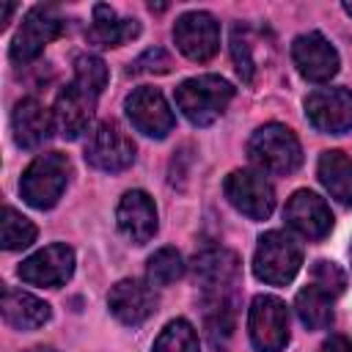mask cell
I'll use <instances>...</instances> for the list:
<instances>
[{
	"mask_svg": "<svg viewBox=\"0 0 352 352\" xmlns=\"http://www.w3.org/2000/svg\"><path fill=\"white\" fill-rule=\"evenodd\" d=\"M234 99V85L217 74L190 77L176 88V107L195 126L214 124Z\"/></svg>",
	"mask_w": 352,
	"mask_h": 352,
	"instance_id": "6da1fadb",
	"label": "cell"
},
{
	"mask_svg": "<svg viewBox=\"0 0 352 352\" xmlns=\"http://www.w3.org/2000/svg\"><path fill=\"white\" fill-rule=\"evenodd\" d=\"M69 173H72V165L66 154L60 151L38 154L19 179L22 201L33 209H52L69 184Z\"/></svg>",
	"mask_w": 352,
	"mask_h": 352,
	"instance_id": "7a4b0ae2",
	"label": "cell"
},
{
	"mask_svg": "<svg viewBox=\"0 0 352 352\" xmlns=\"http://www.w3.org/2000/svg\"><path fill=\"white\" fill-rule=\"evenodd\" d=\"M248 157L261 173H292L302 162L297 135L283 124H264L248 140Z\"/></svg>",
	"mask_w": 352,
	"mask_h": 352,
	"instance_id": "3957f363",
	"label": "cell"
},
{
	"mask_svg": "<svg viewBox=\"0 0 352 352\" xmlns=\"http://www.w3.org/2000/svg\"><path fill=\"white\" fill-rule=\"evenodd\" d=\"M302 264V250L286 231H267L258 236L253 253V272L270 286H286L294 280Z\"/></svg>",
	"mask_w": 352,
	"mask_h": 352,
	"instance_id": "277c9868",
	"label": "cell"
},
{
	"mask_svg": "<svg viewBox=\"0 0 352 352\" xmlns=\"http://www.w3.org/2000/svg\"><path fill=\"white\" fill-rule=\"evenodd\" d=\"M248 333L256 352H283L289 344V308L272 294H258L248 311Z\"/></svg>",
	"mask_w": 352,
	"mask_h": 352,
	"instance_id": "5b68a950",
	"label": "cell"
},
{
	"mask_svg": "<svg viewBox=\"0 0 352 352\" xmlns=\"http://www.w3.org/2000/svg\"><path fill=\"white\" fill-rule=\"evenodd\" d=\"M223 192L228 204L250 220H267L275 209V190L261 170H231L226 176Z\"/></svg>",
	"mask_w": 352,
	"mask_h": 352,
	"instance_id": "8992f818",
	"label": "cell"
},
{
	"mask_svg": "<svg viewBox=\"0 0 352 352\" xmlns=\"http://www.w3.org/2000/svg\"><path fill=\"white\" fill-rule=\"evenodd\" d=\"M60 33H63L60 11L55 6H33L25 14V19L11 41V58L16 63H28V60L38 58L44 52V47L50 41H55Z\"/></svg>",
	"mask_w": 352,
	"mask_h": 352,
	"instance_id": "52a82bcc",
	"label": "cell"
},
{
	"mask_svg": "<svg viewBox=\"0 0 352 352\" xmlns=\"http://www.w3.org/2000/svg\"><path fill=\"white\" fill-rule=\"evenodd\" d=\"M85 162L96 170H104V173L124 170L135 162V143L116 121H102L88 135Z\"/></svg>",
	"mask_w": 352,
	"mask_h": 352,
	"instance_id": "ba28073f",
	"label": "cell"
},
{
	"mask_svg": "<svg viewBox=\"0 0 352 352\" xmlns=\"http://www.w3.org/2000/svg\"><path fill=\"white\" fill-rule=\"evenodd\" d=\"M173 41L190 60H209L220 50V25L206 11H187L173 25Z\"/></svg>",
	"mask_w": 352,
	"mask_h": 352,
	"instance_id": "9c48e42d",
	"label": "cell"
},
{
	"mask_svg": "<svg viewBox=\"0 0 352 352\" xmlns=\"http://www.w3.org/2000/svg\"><path fill=\"white\" fill-rule=\"evenodd\" d=\"M192 278L204 297H231L239 280V256L226 248L201 250L192 258Z\"/></svg>",
	"mask_w": 352,
	"mask_h": 352,
	"instance_id": "30bf717a",
	"label": "cell"
},
{
	"mask_svg": "<svg viewBox=\"0 0 352 352\" xmlns=\"http://www.w3.org/2000/svg\"><path fill=\"white\" fill-rule=\"evenodd\" d=\"M124 110H126V116H129V121H132V126L138 132H143L148 138H157V140L165 138L173 129V124H176L168 99L162 96V91L151 88V85L135 88L126 96Z\"/></svg>",
	"mask_w": 352,
	"mask_h": 352,
	"instance_id": "8fae6325",
	"label": "cell"
},
{
	"mask_svg": "<svg viewBox=\"0 0 352 352\" xmlns=\"http://www.w3.org/2000/svg\"><path fill=\"white\" fill-rule=\"evenodd\" d=\"M308 121L327 135H344L352 129V91L346 88H319L305 99Z\"/></svg>",
	"mask_w": 352,
	"mask_h": 352,
	"instance_id": "7c38bea8",
	"label": "cell"
},
{
	"mask_svg": "<svg viewBox=\"0 0 352 352\" xmlns=\"http://www.w3.org/2000/svg\"><path fill=\"white\" fill-rule=\"evenodd\" d=\"M19 278L33 286H63L74 272V250L69 245H47L19 264Z\"/></svg>",
	"mask_w": 352,
	"mask_h": 352,
	"instance_id": "4fadbf2b",
	"label": "cell"
},
{
	"mask_svg": "<svg viewBox=\"0 0 352 352\" xmlns=\"http://www.w3.org/2000/svg\"><path fill=\"white\" fill-rule=\"evenodd\" d=\"M292 60L297 72L311 82H327L338 72V52L336 47L316 30L302 33L292 41Z\"/></svg>",
	"mask_w": 352,
	"mask_h": 352,
	"instance_id": "5bb4252c",
	"label": "cell"
},
{
	"mask_svg": "<svg viewBox=\"0 0 352 352\" xmlns=\"http://www.w3.org/2000/svg\"><path fill=\"white\" fill-rule=\"evenodd\" d=\"M283 220L292 231H297L305 239H324L333 228V212L324 204V198H319L311 190H297L283 209Z\"/></svg>",
	"mask_w": 352,
	"mask_h": 352,
	"instance_id": "9a60e30c",
	"label": "cell"
},
{
	"mask_svg": "<svg viewBox=\"0 0 352 352\" xmlns=\"http://www.w3.org/2000/svg\"><path fill=\"white\" fill-rule=\"evenodd\" d=\"M96 99L94 94L82 91L77 82H69L52 107V124L58 129L60 138L66 140H77L82 132H88L91 121H94V110H96Z\"/></svg>",
	"mask_w": 352,
	"mask_h": 352,
	"instance_id": "2e32d148",
	"label": "cell"
},
{
	"mask_svg": "<svg viewBox=\"0 0 352 352\" xmlns=\"http://www.w3.org/2000/svg\"><path fill=\"white\" fill-rule=\"evenodd\" d=\"M107 305H110V314L121 324H132L135 327V324H143L157 311V294H154L151 283H143V280H135V278H124L110 289Z\"/></svg>",
	"mask_w": 352,
	"mask_h": 352,
	"instance_id": "e0dca14e",
	"label": "cell"
},
{
	"mask_svg": "<svg viewBox=\"0 0 352 352\" xmlns=\"http://www.w3.org/2000/svg\"><path fill=\"white\" fill-rule=\"evenodd\" d=\"M231 55L239 77L245 82H253L256 74L272 60V41L261 28L253 25H236L231 30Z\"/></svg>",
	"mask_w": 352,
	"mask_h": 352,
	"instance_id": "ac0fdd59",
	"label": "cell"
},
{
	"mask_svg": "<svg viewBox=\"0 0 352 352\" xmlns=\"http://www.w3.org/2000/svg\"><path fill=\"white\" fill-rule=\"evenodd\" d=\"M116 220H118L121 234L135 245H146L157 234V206L151 195L143 190H129L121 195Z\"/></svg>",
	"mask_w": 352,
	"mask_h": 352,
	"instance_id": "d6986e66",
	"label": "cell"
},
{
	"mask_svg": "<svg viewBox=\"0 0 352 352\" xmlns=\"http://www.w3.org/2000/svg\"><path fill=\"white\" fill-rule=\"evenodd\" d=\"M52 129H55L52 113L36 96H25L14 104L11 132H14V140L19 148H38L52 135Z\"/></svg>",
	"mask_w": 352,
	"mask_h": 352,
	"instance_id": "ffe728a7",
	"label": "cell"
},
{
	"mask_svg": "<svg viewBox=\"0 0 352 352\" xmlns=\"http://www.w3.org/2000/svg\"><path fill=\"white\" fill-rule=\"evenodd\" d=\"M0 308H3V319L16 330H36V327L47 324L52 316V311L44 300H38L36 294L22 292V289H6Z\"/></svg>",
	"mask_w": 352,
	"mask_h": 352,
	"instance_id": "44dd1931",
	"label": "cell"
},
{
	"mask_svg": "<svg viewBox=\"0 0 352 352\" xmlns=\"http://www.w3.org/2000/svg\"><path fill=\"white\" fill-rule=\"evenodd\" d=\"M316 176L322 187L330 192V198H336L344 206H352V160L344 151H322L316 162Z\"/></svg>",
	"mask_w": 352,
	"mask_h": 352,
	"instance_id": "7402d4cb",
	"label": "cell"
},
{
	"mask_svg": "<svg viewBox=\"0 0 352 352\" xmlns=\"http://www.w3.org/2000/svg\"><path fill=\"white\" fill-rule=\"evenodd\" d=\"M140 33L138 19H121L110 6L96 3L94 6V19L88 28V38L99 47H121L124 41L135 38Z\"/></svg>",
	"mask_w": 352,
	"mask_h": 352,
	"instance_id": "603a6c76",
	"label": "cell"
},
{
	"mask_svg": "<svg viewBox=\"0 0 352 352\" xmlns=\"http://www.w3.org/2000/svg\"><path fill=\"white\" fill-rule=\"evenodd\" d=\"M204 300H206V311H204L206 341L217 352H226L234 336V297H204Z\"/></svg>",
	"mask_w": 352,
	"mask_h": 352,
	"instance_id": "cb8c5ba5",
	"label": "cell"
},
{
	"mask_svg": "<svg viewBox=\"0 0 352 352\" xmlns=\"http://www.w3.org/2000/svg\"><path fill=\"white\" fill-rule=\"evenodd\" d=\"M294 311L308 330H324L333 324V297L324 294L322 289H316L314 283L297 292Z\"/></svg>",
	"mask_w": 352,
	"mask_h": 352,
	"instance_id": "d4e9b609",
	"label": "cell"
},
{
	"mask_svg": "<svg viewBox=\"0 0 352 352\" xmlns=\"http://www.w3.org/2000/svg\"><path fill=\"white\" fill-rule=\"evenodd\" d=\"M36 239V226L22 214L16 212L14 206H6L3 209V220H0V242L6 250H22L28 245H33Z\"/></svg>",
	"mask_w": 352,
	"mask_h": 352,
	"instance_id": "484cf974",
	"label": "cell"
},
{
	"mask_svg": "<svg viewBox=\"0 0 352 352\" xmlns=\"http://www.w3.org/2000/svg\"><path fill=\"white\" fill-rule=\"evenodd\" d=\"M151 352H201L198 333L192 330V324L187 319H173L157 336Z\"/></svg>",
	"mask_w": 352,
	"mask_h": 352,
	"instance_id": "4316f807",
	"label": "cell"
},
{
	"mask_svg": "<svg viewBox=\"0 0 352 352\" xmlns=\"http://www.w3.org/2000/svg\"><path fill=\"white\" fill-rule=\"evenodd\" d=\"M148 283L151 286H170L173 280H179L184 275V258L176 248H160L146 267Z\"/></svg>",
	"mask_w": 352,
	"mask_h": 352,
	"instance_id": "83f0119b",
	"label": "cell"
},
{
	"mask_svg": "<svg viewBox=\"0 0 352 352\" xmlns=\"http://www.w3.org/2000/svg\"><path fill=\"white\" fill-rule=\"evenodd\" d=\"M74 82L82 91L99 96L104 91V85H107V66H104V60L99 55H80L74 60Z\"/></svg>",
	"mask_w": 352,
	"mask_h": 352,
	"instance_id": "f1b7e54d",
	"label": "cell"
},
{
	"mask_svg": "<svg viewBox=\"0 0 352 352\" xmlns=\"http://www.w3.org/2000/svg\"><path fill=\"white\" fill-rule=\"evenodd\" d=\"M311 280H314L316 289H322V292L330 294V297H338V294L346 289V275H344V270H341L338 264L327 261V258H319V261L314 264Z\"/></svg>",
	"mask_w": 352,
	"mask_h": 352,
	"instance_id": "f546056e",
	"label": "cell"
},
{
	"mask_svg": "<svg viewBox=\"0 0 352 352\" xmlns=\"http://www.w3.org/2000/svg\"><path fill=\"white\" fill-rule=\"evenodd\" d=\"M170 66H173L170 55L160 47H151L129 63V74H165V72H170Z\"/></svg>",
	"mask_w": 352,
	"mask_h": 352,
	"instance_id": "4dcf8cb0",
	"label": "cell"
},
{
	"mask_svg": "<svg viewBox=\"0 0 352 352\" xmlns=\"http://www.w3.org/2000/svg\"><path fill=\"white\" fill-rule=\"evenodd\" d=\"M319 352H352V341L346 336H330Z\"/></svg>",
	"mask_w": 352,
	"mask_h": 352,
	"instance_id": "1f68e13d",
	"label": "cell"
},
{
	"mask_svg": "<svg viewBox=\"0 0 352 352\" xmlns=\"http://www.w3.org/2000/svg\"><path fill=\"white\" fill-rule=\"evenodd\" d=\"M11 14H14V3H6V6H3V11H0V25H6Z\"/></svg>",
	"mask_w": 352,
	"mask_h": 352,
	"instance_id": "d6a6232c",
	"label": "cell"
},
{
	"mask_svg": "<svg viewBox=\"0 0 352 352\" xmlns=\"http://www.w3.org/2000/svg\"><path fill=\"white\" fill-rule=\"evenodd\" d=\"M28 352H55V349H50V346H36V349H28Z\"/></svg>",
	"mask_w": 352,
	"mask_h": 352,
	"instance_id": "836d02e7",
	"label": "cell"
},
{
	"mask_svg": "<svg viewBox=\"0 0 352 352\" xmlns=\"http://www.w3.org/2000/svg\"><path fill=\"white\" fill-rule=\"evenodd\" d=\"M344 11H346V14L352 16V3H344Z\"/></svg>",
	"mask_w": 352,
	"mask_h": 352,
	"instance_id": "e575fe53",
	"label": "cell"
}]
</instances>
